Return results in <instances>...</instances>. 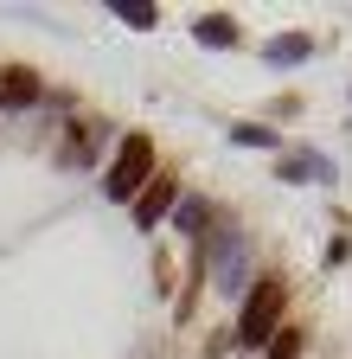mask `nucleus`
I'll list each match as a JSON object with an SVG mask.
<instances>
[{"label": "nucleus", "instance_id": "f257e3e1", "mask_svg": "<svg viewBox=\"0 0 352 359\" xmlns=\"http://www.w3.org/2000/svg\"><path fill=\"white\" fill-rule=\"evenodd\" d=\"M148 180H154V142H148V135H128L115 167H109V180H103V193L109 199H135Z\"/></svg>", "mask_w": 352, "mask_h": 359}, {"label": "nucleus", "instance_id": "f03ea898", "mask_svg": "<svg viewBox=\"0 0 352 359\" xmlns=\"http://www.w3.org/2000/svg\"><path fill=\"white\" fill-rule=\"evenodd\" d=\"M282 302H288V289H282L276 276H262V283H256V295L244 302V321H237V340H244V346H262V340H276V321H282Z\"/></svg>", "mask_w": 352, "mask_h": 359}, {"label": "nucleus", "instance_id": "7ed1b4c3", "mask_svg": "<svg viewBox=\"0 0 352 359\" xmlns=\"http://www.w3.org/2000/svg\"><path fill=\"white\" fill-rule=\"evenodd\" d=\"M199 269H211L218 289H244V276H250V244L237 231H211V244L199 250Z\"/></svg>", "mask_w": 352, "mask_h": 359}, {"label": "nucleus", "instance_id": "20e7f679", "mask_svg": "<svg viewBox=\"0 0 352 359\" xmlns=\"http://www.w3.org/2000/svg\"><path fill=\"white\" fill-rule=\"evenodd\" d=\"M173 199H180V187H173V173H154L148 180V187L135 193V224H141V231H154V224L173 212Z\"/></svg>", "mask_w": 352, "mask_h": 359}, {"label": "nucleus", "instance_id": "39448f33", "mask_svg": "<svg viewBox=\"0 0 352 359\" xmlns=\"http://www.w3.org/2000/svg\"><path fill=\"white\" fill-rule=\"evenodd\" d=\"M282 180H295V187H301V180L333 187V161H327V154H288V161H282Z\"/></svg>", "mask_w": 352, "mask_h": 359}, {"label": "nucleus", "instance_id": "423d86ee", "mask_svg": "<svg viewBox=\"0 0 352 359\" xmlns=\"http://www.w3.org/2000/svg\"><path fill=\"white\" fill-rule=\"evenodd\" d=\"M0 103L7 109H32L38 103V77L32 71H0Z\"/></svg>", "mask_w": 352, "mask_h": 359}, {"label": "nucleus", "instance_id": "0eeeda50", "mask_svg": "<svg viewBox=\"0 0 352 359\" xmlns=\"http://www.w3.org/2000/svg\"><path fill=\"white\" fill-rule=\"evenodd\" d=\"M307 52H314V39H307V32H282V39L262 45V58H269V65H301Z\"/></svg>", "mask_w": 352, "mask_h": 359}, {"label": "nucleus", "instance_id": "6e6552de", "mask_svg": "<svg viewBox=\"0 0 352 359\" xmlns=\"http://www.w3.org/2000/svg\"><path fill=\"white\" fill-rule=\"evenodd\" d=\"M173 224H180L186 238H205L211 231V205L205 199H173Z\"/></svg>", "mask_w": 352, "mask_h": 359}, {"label": "nucleus", "instance_id": "1a4fd4ad", "mask_svg": "<svg viewBox=\"0 0 352 359\" xmlns=\"http://www.w3.org/2000/svg\"><path fill=\"white\" fill-rule=\"evenodd\" d=\"M109 13H122L128 26H154V20H160L154 0H109Z\"/></svg>", "mask_w": 352, "mask_h": 359}, {"label": "nucleus", "instance_id": "9d476101", "mask_svg": "<svg viewBox=\"0 0 352 359\" xmlns=\"http://www.w3.org/2000/svg\"><path fill=\"white\" fill-rule=\"evenodd\" d=\"M64 167H90V122H77V128H71V142H64Z\"/></svg>", "mask_w": 352, "mask_h": 359}, {"label": "nucleus", "instance_id": "9b49d317", "mask_svg": "<svg viewBox=\"0 0 352 359\" xmlns=\"http://www.w3.org/2000/svg\"><path fill=\"white\" fill-rule=\"evenodd\" d=\"M231 142H237V148H276V128H256V122H237V128H231Z\"/></svg>", "mask_w": 352, "mask_h": 359}, {"label": "nucleus", "instance_id": "f8f14e48", "mask_svg": "<svg viewBox=\"0 0 352 359\" xmlns=\"http://www.w3.org/2000/svg\"><path fill=\"white\" fill-rule=\"evenodd\" d=\"M199 45H237V26L231 20H199Z\"/></svg>", "mask_w": 352, "mask_h": 359}, {"label": "nucleus", "instance_id": "ddd939ff", "mask_svg": "<svg viewBox=\"0 0 352 359\" xmlns=\"http://www.w3.org/2000/svg\"><path fill=\"white\" fill-rule=\"evenodd\" d=\"M269 359H301V334H295V327H276V340H269Z\"/></svg>", "mask_w": 352, "mask_h": 359}]
</instances>
